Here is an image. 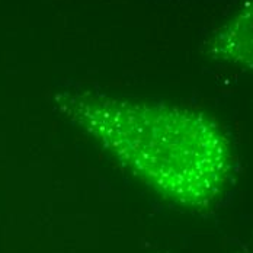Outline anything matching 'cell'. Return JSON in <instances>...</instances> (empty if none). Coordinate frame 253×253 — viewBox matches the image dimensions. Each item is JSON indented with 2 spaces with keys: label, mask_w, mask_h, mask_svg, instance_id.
I'll return each instance as SVG.
<instances>
[{
  "label": "cell",
  "mask_w": 253,
  "mask_h": 253,
  "mask_svg": "<svg viewBox=\"0 0 253 253\" xmlns=\"http://www.w3.org/2000/svg\"><path fill=\"white\" fill-rule=\"evenodd\" d=\"M57 111L124 170L169 203L195 211L226 192L234 169L230 137L201 109L67 90Z\"/></svg>",
  "instance_id": "6da1fadb"
},
{
  "label": "cell",
  "mask_w": 253,
  "mask_h": 253,
  "mask_svg": "<svg viewBox=\"0 0 253 253\" xmlns=\"http://www.w3.org/2000/svg\"><path fill=\"white\" fill-rule=\"evenodd\" d=\"M204 50L211 60L253 72V0H245L210 34Z\"/></svg>",
  "instance_id": "7a4b0ae2"
}]
</instances>
